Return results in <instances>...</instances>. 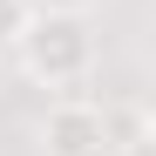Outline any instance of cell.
I'll use <instances>...</instances> for the list:
<instances>
[{
  "label": "cell",
  "mask_w": 156,
  "mask_h": 156,
  "mask_svg": "<svg viewBox=\"0 0 156 156\" xmlns=\"http://www.w3.org/2000/svg\"><path fill=\"white\" fill-rule=\"evenodd\" d=\"M7 55L20 61V75H27L34 88H82L95 61H102V48H95V27H88V14H27V27H20V41L7 48Z\"/></svg>",
  "instance_id": "cell-1"
},
{
  "label": "cell",
  "mask_w": 156,
  "mask_h": 156,
  "mask_svg": "<svg viewBox=\"0 0 156 156\" xmlns=\"http://www.w3.org/2000/svg\"><path fill=\"white\" fill-rule=\"evenodd\" d=\"M34 14H95L102 0H27Z\"/></svg>",
  "instance_id": "cell-4"
},
{
  "label": "cell",
  "mask_w": 156,
  "mask_h": 156,
  "mask_svg": "<svg viewBox=\"0 0 156 156\" xmlns=\"http://www.w3.org/2000/svg\"><path fill=\"white\" fill-rule=\"evenodd\" d=\"M122 156H156V143H149V122H136V129L122 136Z\"/></svg>",
  "instance_id": "cell-5"
},
{
  "label": "cell",
  "mask_w": 156,
  "mask_h": 156,
  "mask_svg": "<svg viewBox=\"0 0 156 156\" xmlns=\"http://www.w3.org/2000/svg\"><path fill=\"white\" fill-rule=\"evenodd\" d=\"M27 14H34L27 0H0V55H7V48L20 41V27H27Z\"/></svg>",
  "instance_id": "cell-3"
},
{
  "label": "cell",
  "mask_w": 156,
  "mask_h": 156,
  "mask_svg": "<svg viewBox=\"0 0 156 156\" xmlns=\"http://www.w3.org/2000/svg\"><path fill=\"white\" fill-rule=\"evenodd\" d=\"M34 149L41 156H109L115 149V115L88 95H55L34 122Z\"/></svg>",
  "instance_id": "cell-2"
}]
</instances>
